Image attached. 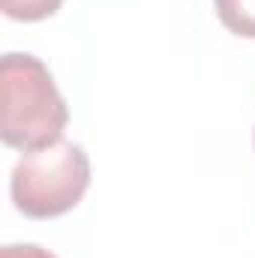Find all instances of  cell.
I'll return each instance as SVG.
<instances>
[{
    "label": "cell",
    "instance_id": "obj_4",
    "mask_svg": "<svg viewBox=\"0 0 255 258\" xmlns=\"http://www.w3.org/2000/svg\"><path fill=\"white\" fill-rule=\"evenodd\" d=\"M63 0H0V9L15 21H42L60 9Z\"/></svg>",
    "mask_w": 255,
    "mask_h": 258
},
{
    "label": "cell",
    "instance_id": "obj_5",
    "mask_svg": "<svg viewBox=\"0 0 255 258\" xmlns=\"http://www.w3.org/2000/svg\"><path fill=\"white\" fill-rule=\"evenodd\" d=\"M0 258H57V255L36 246V243H9V246L0 249Z\"/></svg>",
    "mask_w": 255,
    "mask_h": 258
},
{
    "label": "cell",
    "instance_id": "obj_1",
    "mask_svg": "<svg viewBox=\"0 0 255 258\" xmlns=\"http://www.w3.org/2000/svg\"><path fill=\"white\" fill-rule=\"evenodd\" d=\"M69 108L48 72L33 54L0 60V138L18 150H36L63 138Z\"/></svg>",
    "mask_w": 255,
    "mask_h": 258
},
{
    "label": "cell",
    "instance_id": "obj_3",
    "mask_svg": "<svg viewBox=\"0 0 255 258\" xmlns=\"http://www.w3.org/2000/svg\"><path fill=\"white\" fill-rule=\"evenodd\" d=\"M219 21L234 36L255 39V0H213Z\"/></svg>",
    "mask_w": 255,
    "mask_h": 258
},
{
    "label": "cell",
    "instance_id": "obj_2",
    "mask_svg": "<svg viewBox=\"0 0 255 258\" xmlns=\"http://www.w3.org/2000/svg\"><path fill=\"white\" fill-rule=\"evenodd\" d=\"M90 186V159L81 144L54 141L24 150L12 168L9 192L15 207L30 219H54L72 210Z\"/></svg>",
    "mask_w": 255,
    "mask_h": 258
}]
</instances>
